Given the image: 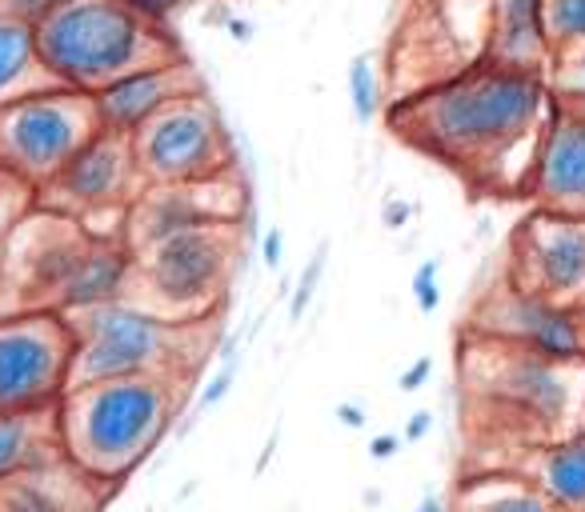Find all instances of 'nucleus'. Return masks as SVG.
<instances>
[{"label": "nucleus", "mask_w": 585, "mask_h": 512, "mask_svg": "<svg viewBox=\"0 0 585 512\" xmlns=\"http://www.w3.org/2000/svg\"><path fill=\"white\" fill-rule=\"evenodd\" d=\"M546 81H550L553 96H585V48L553 57Z\"/></svg>", "instance_id": "bb28decb"}, {"label": "nucleus", "mask_w": 585, "mask_h": 512, "mask_svg": "<svg viewBox=\"0 0 585 512\" xmlns=\"http://www.w3.org/2000/svg\"><path fill=\"white\" fill-rule=\"evenodd\" d=\"M36 205V193L24 181H16V176L0 173V245L9 241V233L16 229V221H21L24 212Z\"/></svg>", "instance_id": "a878e982"}, {"label": "nucleus", "mask_w": 585, "mask_h": 512, "mask_svg": "<svg viewBox=\"0 0 585 512\" xmlns=\"http://www.w3.org/2000/svg\"><path fill=\"white\" fill-rule=\"evenodd\" d=\"M193 381L181 376H117L93 381L57 400L60 456L84 477L121 489L169 437Z\"/></svg>", "instance_id": "7ed1b4c3"}, {"label": "nucleus", "mask_w": 585, "mask_h": 512, "mask_svg": "<svg viewBox=\"0 0 585 512\" xmlns=\"http://www.w3.org/2000/svg\"><path fill=\"white\" fill-rule=\"evenodd\" d=\"M205 93V77L188 57L169 60V65H157V69L133 72L125 81H117L113 89L93 96L96 117L105 132H121V137H133L137 128L149 117H157L161 108H169L181 96Z\"/></svg>", "instance_id": "f3484780"}, {"label": "nucleus", "mask_w": 585, "mask_h": 512, "mask_svg": "<svg viewBox=\"0 0 585 512\" xmlns=\"http://www.w3.org/2000/svg\"><path fill=\"white\" fill-rule=\"evenodd\" d=\"M398 449H401L398 437H377V441H374V456H377V461H381V456H393Z\"/></svg>", "instance_id": "72a5a7b5"}, {"label": "nucleus", "mask_w": 585, "mask_h": 512, "mask_svg": "<svg viewBox=\"0 0 585 512\" xmlns=\"http://www.w3.org/2000/svg\"><path fill=\"white\" fill-rule=\"evenodd\" d=\"M422 512H445V509H441V504H425Z\"/></svg>", "instance_id": "4c0bfd02"}, {"label": "nucleus", "mask_w": 585, "mask_h": 512, "mask_svg": "<svg viewBox=\"0 0 585 512\" xmlns=\"http://www.w3.org/2000/svg\"><path fill=\"white\" fill-rule=\"evenodd\" d=\"M65 325L72 333L69 388L93 381H117V376L197 381L213 345L221 337V316L197 321V325H173V321L149 316L125 301L65 313Z\"/></svg>", "instance_id": "20e7f679"}, {"label": "nucleus", "mask_w": 585, "mask_h": 512, "mask_svg": "<svg viewBox=\"0 0 585 512\" xmlns=\"http://www.w3.org/2000/svg\"><path fill=\"white\" fill-rule=\"evenodd\" d=\"M121 9H129L133 16H141V21L157 24V28H169L173 33V24L185 16L197 0H117Z\"/></svg>", "instance_id": "cd10ccee"}, {"label": "nucleus", "mask_w": 585, "mask_h": 512, "mask_svg": "<svg viewBox=\"0 0 585 512\" xmlns=\"http://www.w3.org/2000/svg\"><path fill=\"white\" fill-rule=\"evenodd\" d=\"M417 304L425 313L437 309V265H422V272H417Z\"/></svg>", "instance_id": "7c9ffc66"}, {"label": "nucleus", "mask_w": 585, "mask_h": 512, "mask_svg": "<svg viewBox=\"0 0 585 512\" xmlns=\"http://www.w3.org/2000/svg\"><path fill=\"white\" fill-rule=\"evenodd\" d=\"M422 376H429V357H422V361L413 364L410 373L401 376V388H417V384H422Z\"/></svg>", "instance_id": "2f4dec72"}, {"label": "nucleus", "mask_w": 585, "mask_h": 512, "mask_svg": "<svg viewBox=\"0 0 585 512\" xmlns=\"http://www.w3.org/2000/svg\"><path fill=\"white\" fill-rule=\"evenodd\" d=\"M36 45L60 89L84 96L105 93L133 72L185 57L169 28L133 16L117 0H69L36 24Z\"/></svg>", "instance_id": "39448f33"}, {"label": "nucleus", "mask_w": 585, "mask_h": 512, "mask_svg": "<svg viewBox=\"0 0 585 512\" xmlns=\"http://www.w3.org/2000/svg\"><path fill=\"white\" fill-rule=\"evenodd\" d=\"M425 429H429V412H417V420H413V424H410V437H413V441H417V437H422Z\"/></svg>", "instance_id": "c9c22d12"}, {"label": "nucleus", "mask_w": 585, "mask_h": 512, "mask_svg": "<svg viewBox=\"0 0 585 512\" xmlns=\"http://www.w3.org/2000/svg\"><path fill=\"white\" fill-rule=\"evenodd\" d=\"M101 132L93 96L53 89L0 108V173L41 188Z\"/></svg>", "instance_id": "1a4fd4ad"}, {"label": "nucleus", "mask_w": 585, "mask_h": 512, "mask_svg": "<svg viewBox=\"0 0 585 512\" xmlns=\"http://www.w3.org/2000/svg\"><path fill=\"white\" fill-rule=\"evenodd\" d=\"M145 185H197L237 173V144L209 93H193L161 108L129 137Z\"/></svg>", "instance_id": "6e6552de"}, {"label": "nucleus", "mask_w": 585, "mask_h": 512, "mask_svg": "<svg viewBox=\"0 0 585 512\" xmlns=\"http://www.w3.org/2000/svg\"><path fill=\"white\" fill-rule=\"evenodd\" d=\"M241 256V224H197L133 253L125 304L173 325L217 321Z\"/></svg>", "instance_id": "423d86ee"}, {"label": "nucleus", "mask_w": 585, "mask_h": 512, "mask_svg": "<svg viewBox=\"0 0 585 512\" xmlns=\"http://www.w3.org/2000/svg\"><path fill=\"white\" fill-rule=\"evenodd\" d=\"M553 57L585 48V0H541Z\"/></svg>", "instance_id": "393cba45"}, {"label": "nucleus", "mask_w": 585, "mask_h": 512, "mask_svg": "<svg viewBox=\"0 0 585 512\" xmlns=\"http://www.w3.org/2000/svg\"><path fill=\"white\" fill-rule=\"evenodd\" d=\"M509 284L541 301L582 309L585 304V217L534 209L509 236L505 272Z\"/></svg>", "instance_id": "ddd939ff"}, {"label": "nucleus", "mask_w": 585, "mask_h": 512, "mask_svg": "<svg viewBox=\"0 0 585 512\" xmlns=\"http://www.w3.org/2000/svg\"><path fill=\"white\" fill-rule=\"evenodd\" d=\"M490 0H417L389 45V105L485 65Z\"/></svg>", "instance_id": "0eeeda50"}, {"label": "nucleus", "mask_w": 585, "mask_h": 512, "mask_svg": "<svg viewBox=\"0 0 585 512\" xmlns=\"http://www.w3.org/2000/svg\"><path fill=\"white\" fill-rule=\"evenodd\" d=\"M53 89H60V81L41 57L36 28L16 16H0V108Z\"/></svg>", "instance_id": "4be33fe9"}, {"label": "nucleus", "mask_w": 585, "mask_h": 512, "mask_svg": "<svg viewBox=\"0 0 585 512\" xmlns=\"http://www.w3.org/2000/svg\"><path fill=\"white\" fill-rule=\"evenodd\" d=\"M89 241L93 233L77 221L33 205L0 245V316L57 313L60 292Z\"/></svg>", "instance_id": "9b49d317"}, {"label": "nucleus", "mask_w": 585, "mask_h": 512, "mask_svg": "<svg viewBox=\"0 0 585 512\" xmlns=\"http://www.w3.org/2000/svg\"><path fill=\"white\" fill-rule=\"evenodd\" d=\"M485 65L517 72H550L553 48L546 36L541 0H490V45Z\"/></svg>", "instance_id": "6ab92c4d"}, {"label": "nucleus", "mask_w": 585, "mask_h": 512, "mask_svg": "<svg viewBox=\"0 0 585 512\" xmlns=\"http://www.w3.org/2000/svg\"><path fill=\"white\" fill-rule=\"evenodd\" d=\"M245 217V185L237 173L197 181V185H145L125 217V245L129 253L164 241L197 224H241Z\"/></svg>", "instance_id": "2eb2a0df"}, {"label": "nucleus", "mask_w": 585, "mask_h": 512, "mask_svg": "<svg viewBox=\"0 0 585 512\" xmlns=\"http://www.w3.org/2000/svg\"><path fill=\"white\" fill-rule=\"evenodd\" d=\"M497 468L521 473L562 512H585V432L538 444V449H521Z\"/></svg>", "instance_id": "aec40b11"}, {"label": "nucleus", "mask_w": 585, "mask_h": 512, "mask_svg": "<svg viewBox=\"0 0 585 512\" xmlns=\"http://www.w3.org/2000/svg\"><path fill=\"white\" fill-rule=\"evenodd\" d=\"M141 188L145 176L133 161L129 137L101 128L48 185L36 188V209L69 217L93 236H121Z\"/></svg>", "instance_id": "9d476101"}, {"label": "nucleus", "mask_w": 585, "mask_h": 512, "mask_svg": "<svg viewBox=\"0 0 585 512\" xmlns=\"http://www.w3.org/2000/svg\"><path fill=\"white\" fill-rule=\"evenodd\" d=\"M526 197L546 212L585 217V96H553Z\"/></svg>", "instance_id": "dca6fc26"}, {"label": "nucleus", "mask_w": 585, "mask_h": 512, "mask_svg": "<svg viewBox=\"0 0 585 512\" xmlns=\"http://www.w3.org/2000/svg\"><path fill=\"white\" fill-rule=\"evenodd\" d=\"M69 0H0V16H16L24 24H41L45 16H53L57 9H65Z\"/></svg>", "instance_id": "c756f323"}, {"label": "nucleus", "mask_w": 585, "mask_h": 512, "mask_svg": "<svg viewBox=\"0 0 585 512\" xmlns=\"http://www.w3.org/2000/svg\"><path fill=\"white\" fill-rule=\"evenodd\" d=\"M445 512H562L514 468H478L457 485Z\"/></svg>", "instance_id": "5701e85b"}, {"label": "nucleus", "mask_w": 585, "mask_h": 512, "mask_svg": "<svg viewBox=\"0 0 585 512\" xmlns=\"http://www.w3.org/2000/svg\"><path fill=\"white\" fill-rule=\"evenodd\" d=\"M466 333L538 352V357H550V361H582L577 309L541 301L534 292L509 284L505 277L493 289L481 292V301L469 313Z\"/></svg>", "instance_id": "4468645a"}, {"label": "nucleus", "mask_w": 585, "mask_h": 512, "mask_svg": "<svg viewBox=\"0 0 585 512\" xmlns=\"http://www.w3.org/2000/svg\"><path fill=\"white\" fill-rule=\"evenodd\" d=\"M389 128L429 161L454 168L473 193L521 197L553 117L541 72L478 65L389 105Z\"/></svg>", "instance_id": "f257e3e1"}, {"label": "nucleus", "mask_w": 585, "mask_h": 512, "mask_svg": "<svg viewBox=\"0 0 585 512\" xmlns=\"http://www.w3.org/2000/svg\"><path fill=\"white\" fill-rule=\"evenodd\" d=\"M72 333L60 313L0 316V412L53 408L69 388Z\"/></svg>", "instance_id": "f8f14e48"}, {"label": "nucleus", "mask_w": 585, "mask_h": 512, "mask_svg": "<svg viewBox=\"0 0 585 512\" xmlns=\"http://www.w3.org/2000/svg\"><path fill=\"white\" fill-rule=\"evenodd\" d=\"M225 393H229V373H221V376H217V381H213V388H209V393L200 396V405H205V408H209V405H217V400H221Z\"/></svg>", "instance_id": "473e14b6"}, {"label": "nucleus", "mask_w": 585, "mask_h": 512, "mask_svg": "<svg viewBox=\"0 0 585 512\" xmlns=\"http://www.w3.org/2000/svg\"><path fill=\"white\" fill-rule=\"evenodd\" d=\"M60 456L57 405L33 412H0V480L21 477Z\"/></svg>", "instance_id": "b1692460"}, {"label": "nucleus", "mask_w": 585, "mask_h": 512, "mask_svg": "<svg viewBox=\"0 0 585 512\" xmlns=\"http://www.w3.org/2000/svg\"><path fill=\"white\" fill-rule=\"evenodd\" d=\"M577 328H582V357H585V304L577 309Z\"/></svg>", "instance_id": "e433bc0d"}, {"label": "nucleus", "mask_w": 585, "mask_h": 512, "mask_svg": "<svg viewBox=\"0 0 585 512\" xmlns=\"http://www.w3.org/2000/svg\"><path fill=\"white\" fill-rule=\"evenodd\" d=\"M265 260H269V265L282 260V233H269V241H265Z\"/></svg>", "instance_id": "f704fd0d"}, {"label": "nucleus", "mask_w": 585, "mask_h": 512, "mask_svg": "<svg viewBox=\"0 0 585 512\" xmlns=\"http://www.w3.org/2000/svg\"><path fill=\"white\" fill-rule=\"evenodd\" d=\"M349 84H353V108H357V120H369L377 113V84H374L369 60H357V65H353Z\"/></svg>", "instance_id": "c85d7f7f"}, {"label": "nucleus", "mask_w": 585, "mask_h": 512, "mask_svg": "<svg viewBox=\"0 0 585 512\" xmlns=\"http://www.w3.org/2000/svg\"><path fill=\"white\" fill-rule=\"evenodd\" d=\"M113 492L72 468L65 456L0 480V512H101Z\"/></svg>", "instance_id": "a211bd4d"}, {"label": "nucleus", "mask_w": 585, "mask_h": 512, "mask_svg": "<svg viewBox=\"0 0 585 512\" xmlns=\"http://www.w3.org/2000/svg\"><path fill=\"white\" fill-rule=\"evenodd\" d=\"M133 272V253L121 236H93L84 256L72 268L69 284L60 292L57 313H77V309H96V304L125 301Z\"/></svg>", "instance_id": "412c9836"}, {"label": "nucleus", "mask_w": 585, "mask_h": 512, "mask_svg": "<svg viewBox=\"0 0 585 512\" xmlns=\"http://www.w3.org/2000/svg\"><path fill=\"white\" fill-rule=\"evenodd\" d=\"M461 393L478 437L497 453L517 456L585 432V357L550 361L461 333Z\"/></svg>", "instance_id": "f03ea898"}]
</instances>
